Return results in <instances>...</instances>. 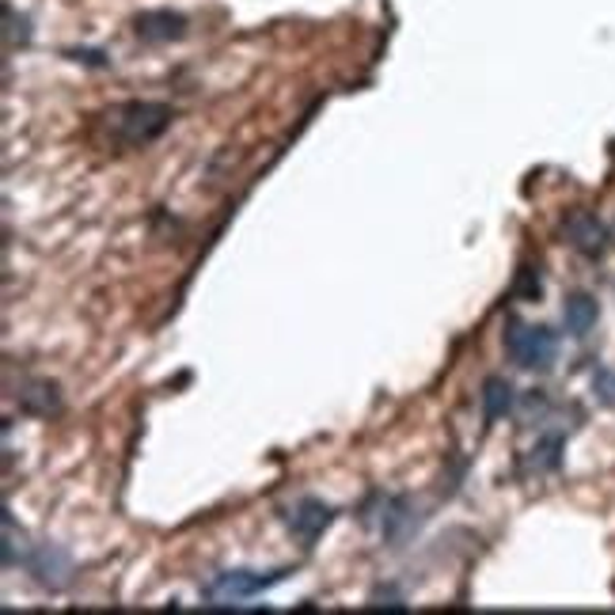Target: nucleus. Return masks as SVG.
I'll return each mask as SVG.
<instances>
[{
    "label": "nucleus",
    "mask_w": 615,
    "mask_h": 615,
    "mask_svg": "<svg viewBox=\"0 0 615 615\" xmlns=\"http://www.w3.org/2000/svg\"><path fill=\"white\" fill-rule=\"evenodd\" d=\"M505 354L529 373H548L559 357V335L543 323H509Z\"/></svg>",
    "instance_id": "f03ea898"
},
{
    "label": "nucleus",
    "mask_w": 615,
    "mask_h": 615,
    "mask_svg": "<svg viewBox=\"0 0 615 615\" xmlns=\"http://www.w3.org/2000/svg\"><path fill=\"white\" fill-rule=\"evenodd\" d=\"M415 529V505H410V498H384V509H381V535L392 543H399L403 535H410Z\"/></svg>",
    "instance_id": "9d476101"
},
{
    "label": "nucleus",
    "mask_w": 615,
    "mask_h": 615,
    "mask_svg": "<svg viewBox=\"0 0 615 615\" xmlns=\"http://www.w3.org/2000/svg\"><path fill=\"white\" fill-rule=\"evenodd\" d=\"M596 320H601V308L588 293H570L566 304H562V323H566V331L574 338H585L588 331L596 327Z\"/></svg>",
    "instance_id": "9b49d317"
},
{
    "label": "nucleus",
    "mask_w": 615,
    "mask_h": 615,
    "mask_svg": "<svg viewBox=\"0 0 615 615\" xmlns=\"http://www.w3.org/2000/svg\"><path fill=\"white\" fill-rule=\"evenodd\" d=\"M593 392H596V399H601L604 407L615 410V373H612V368H596V373H593Z\"/></svg>",
    "instance_id": "2eb2a0df"
},
{
    "label": "nucleus",
    "mask_w": 615,
    "mask_h": 615,
    "mask_svg": "<svg viewBox=\"0 0 615 615\" xmlns=\"http://www.w3.org/2000/svg\"><path fill=\"white\" fill-rule=\"evenodd\" d=\"M187 28V15L171 12V8H148V12L134 15V31L140 42H179Z\"/></svg>",
    "instance_id": "0eeeda50"
},
{
    "label": "nucleus",
    "mask_w": 615,
    "mask_h": 615,
    "mask_svg": "<svg viewBox=\"0 0 615 615\" xmlns=\"http://www.w3.org/2000/svg\"><path fill=\"white\" fill-rule=\"evenodd\" d=\"M566 240L574 251L588 254V259H601L604 251H608V225L601 221L596 213H585V209H577V213L566 217Z\"/></svg>",
    "instance_id": "423d86ee"
},
{
    "label": "nucleus",
    "mask_w": 615,
    "mask_h": 615,
    "mask_svg": "<svg viewBox=\"0 0 615 615\" xmlns=\"http://www.w3.org/2000/svg\"><path fill=\"white\" fill-rule=\"evenodd\" d=\"M15 399H20V410L23 415H34V418H54L61 415V407H65V395L54 381H46V376H31V381L20 384V392H15Z\"/></svg>",
    "instance_id": "6e6552de"
},
{
    "label": "nucleus",
    "mask_w": 615,
    "mask_h": 615,
    "mask_svg": "<svg viewBox=\"0 0 615 615\" xmlns=\"http://www.w3.org/2000/svg\"><path fill=\"white\" fill-rule=\"evenodd\" d=\"M540 293H543L540 270L521 267V274H517V281H513V296H521V301H540Z\"/></svg>",
    "instance_id": "4468645a"
},
{
    "label": "nucleus",
    "mask_w": 615,
    "mask_h": 615,
    "mask_svg": "<svg viewBox=\"0 0 615 615\" xmlns=\"http://www.w3.org/2000/svg\"><path fill=\"white\" fill-rule=\"evenodd\" d=\"M479 403H482V418L502 421L505 415H513L517 388L505 381V376H487V381H482V392H479Z\"/></svg>",
    "instance_id": "1a4fd4ad"
},
{
    "label": "nucleus",
    "mask_w": 615,
    "mask_h": 615,
    "mask_svg": "<svg viewBox=\"0 0 615 615\" xmlns=\"http://www.w3.org/2000/svg\"><path fill=\"white\" fill-rule=\"evenodd\" d=\"M69 58L73 61H87V65H107L103 54H92V50H69Z\"/></svg>",
    "instance_id": "f3484780"
},
{
    "label": "nucleus",
    "mask_w": 615,
    "mask_h": 615,
    "mask_svg": "<svg viewBox=\"0 0 615 615\" xmlns=\"http://www.w3.org/2000/svg\"><path fill=\"white\" fill-rule=\"evenodd\" d=\"M331 521H335V509L323 502V498H312V494L301 498V502H293L285 513L289 532H293V540L301 543V548H315V540L331 529Z\"/></svg>",
    "instance_id": "20e7f679"
},
{
    "label": "nucleus",
    "mask_w": 615,
    "mask_h": 615,
    "mask_svg": "<svg viewBox=\"0 0 615 615\" xmlns=\"http://www.w3.org/2000/svg\"><path fill=\"white\" fill-rule=\"evenodd\" d=\"M28 570L34 574V582L54 588V593L73 582V559H69V551H61L58 543H34Z\"/></svg>",
    "instance_id": "39448f33"
},
{
    "label": "nucleus",
    "mask_w": 615,
    "mask_h": 615,
    "mask_svg": "<svg viewBox=\"0 0 615 615\" xmlns=\"http://www.w3.org/2000/svg\"><path fill=\"white\" fill-rule=\"evenodd\" d=\"M289 570H270V574H259V570H221V574L209 582V596L221 604H209V608H232L228 601H248V596L267 593L270 585H278Z\"/></svg>",
    "instance_id": "7ed1b4c3"
},
{
    "label": "nucleus",
    "mask_w": 615,
    "mask_h": 615,
    "mask_svg": "<svg viewBox=\"0 0 615 615\" xmlns=\"http://www.w3.org/2000/svg\"><path fill=\"white\" fill-rule=\"evenodd\" d=\"M562 448H566V441H562L559 434H543L540 441L529 448V456H524V468H529L532 476H551V471L562 468Z\"/></svg>",
    "instance_id": "f8f14e48"
},
{
    "label": "nucleus",
    "mask_w": 615,
    "mask_h": 615,
    "mask_svg": "<svg viewBox=\"0 0 615 615\" xmlns=\"http://www.w3.org/2000/svg\"><path fill=\"white\" fill-rule=\"evenodd\" d=\"M175 111L168 103H153V100H129L122 103V107H114L107 114V126L118 145H148V140H156L164 134V129L171 126Z\"/></svg>",
    "instance_id": "f257e3e1"
},
{
    "label": "nucleus",
    "mask_w": 615,
    "mask_h": 615,
    "mask_svg": "<svg viewBox=\"0 0 615 615\" xmlns=\"http://www.w3.org/2000/svg\"><path fill=\"white\" fill-rule=\"evenodd\" d=\"M31 559V548H28V535H15V517L4 513V566H28Z\"/></svg>",
    "instance_id": "ddd939ff"
},
{
    "label": "nucleus",
    "mask_w": 615,
    "mask_h": 615,
    "mask_svg": "<svg viewBox=\"0 0 615 615\" xmlns=\"http://www.w3.org/2000/svg\"><path fill=\"white\" fill-rule=\"evenodd\" d=\"M368 608H392V612H403L407 608V601H403L395 588H376L373 596H368Z\"/></svg>",
    "instance_id": "dca6fc26"
}]
</instances>
